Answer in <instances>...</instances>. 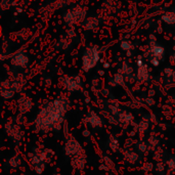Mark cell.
<instances>
[{
	"instance_id": "cell-1",
	"label": "cell",
	"mask_w": 175,
	"mask_h": 175,
	"mask_svg": "<svg viewBox=\"0 0 175 175\" xmlns=\"http://www.w3.org/2000/svg\"><path fill=\"white\" fill-rule=\"evenodd\" d=\"M66 112L64 109V101L60 99L55 101L50 106L44 108L39 113L37 118L36 124L40 130H48V129H55L58 130L60 128V123L62 122V117Z\"/></svg>"
},
{
	"instance_id": "cell-2",
	"label": "cell",
	"mask_w": 175,
	"mask_h": 175,
	"mask_svg": "<svg viewBox=\"0 0 175 175\" xmlns=\"http://www.w3.org/2000/svg\"><path fill=\"white\" fill-rule=\"evenodd\" d=\"M97 60H98V52H97L95 47H90L87 48L85 51L84 57H83V64H84L85 70L91 69L96 64Z\"/></svg>"
},
{
	"instance_id": "cell-3",
	"label": "cell",
	"mask_w": 175,
	"mask_h": 175,
	"mask_svg": "<svg viewBox=\"0 0 175 175\" xmlns=\"http://www.w3.org/2000/svg\"><path fill=\"white\" fill-rule=\"evenodd\" d=\"M66 152H67V155H74V156L81 152L80 145H79V143L77 142L73 137H71L68 140V143H67V147H66Z\"/></svg>"
},
{
	"instance_id": "cell-4",
	"label": "cell",
	"mask_w": 175,
	"mask_h": 175,
	"mask_svg": "<svg viewBox=\"0 0 175 175\" xmlns=\"http://www.w3.org/2000/svg\"><path fill=\"white\" fill-rule=\"evenodd\" d=\"M27 62H28V58L25 55H18L12 60V64L16 67H26Z\"/></svg>"
},
{
	"instance_id": "cell-5",
	"label": "cell",
	"mask_w": 175,
	"mask_h": 175,
	"mask_svg": "<svg viewBox=\"0 0 175 175\" xmlns=\"http://www.w3.org/2000/svg\"><path fill=\"white\" fill-rule=\"evenodd\" d=\"M88 122L90 123L91 126L93 127H97V126H101V120L99 119V117L94 113V112H91L89 113V117L87 118Z\"/></svg>"
},
{
	"instance_id": "cell-6",
	"label": "cell",
	"mask_w": 175,
	"mask_h": 175,
	"mask_svg": "<svg viewBox=\"0 0 175 175\" xmlns=\"http://www.w3.org/2000/svg\"><path fill=\"white\" fill-rule=\"evenodd\" d=\"M64 85L69 90H76V89L79 88V82H76L74 79H70V81L67 82Z\"/></svg>"
},
{
	"instance_id": "cell-7",
	"label": "cell",
	"mask_w": 175,
	"mask_h": 175,
	"mask_svg": "<svg viewBox=\"0 0 175 175\" xmlns=\"http://www.w3.org/2000/svg\"><path fill=\"white\" fill-rule=\"evenodd\" d=\"M163 21H165V22L168 23V24L175 23V13H173V12H168V13L164 14Z\"/></svg>"
},
{
	"instance_id": "cell-8",
	"label": "cell",
	"mask_w": 175,
	"mask_h": 175,
	"mask_svg": "<svg viewBox=\"0 0 175 175\" xmlns=\"http://www.w3.org/2000/svg\"><path fill=\"white\" fill-rule=\"evenodd\" d=\"M152 51H153L154 55H155V57H157V58H161L162 55L164 53V49L160 46H155L153 49H152Z\"/></svg>"
},
{
	"instance_id": "cell-9",
	"label": "cell",
	"mask_w": 175,
	"mask_h": 175,
	"mask_svg": "<svg viewBox=\"0 0 175 175\" xmlns=\"http://www.w3.org/2000/svg\"><path fill=\"white\" fill-rule=\"evenodd\" d=\"M21 163V160H20V157L18 156H14L13 158H11L9 161V164L12 166V167H16V166H18Z\"/></svg>"
},
{
	"instance_id": "cell-10",
	"label": "cell",
	"mask_w": 175,
	"mask_h": 175,
	"mask_svg": "<svg viewBox=\"0 0 175 175\" xmlns=\"http://www.w3.org/2000/svg\"><path fill=\"white\" fill-rule=\"evenodd\" d=\"M110 145H111L112 149H114V151H116V149H118V147H119L118 140H117L116 138H113V137H112V138H111V143H110Z\"/></svg>"
},
{
	"instance_id": "cell-11",
	"label": "cell",
	"mask_w": 175,
	"mask_h": 175,
	"mask_svg": "<svg viewBox=\"0 0 175 175\" xmlns=\"http://www.w3.org/2000/svg\"><path fill=\"white\" fill-rule=\"evenodd\" d=\"M121 47H122L124 50H129V49H130V47H131V45H130V43H129V42L124 41V42L121 44Z\"/></svg>"
},
{
	"instance_id": "cell-12",
	"label": "cell",
	"mask_w": 175,
	"mask_h": 175,
	"mask_svg": "<svg viewBox=\"0 0 175 175\" xmlns=\"http://www.w3.org/2000/svg\"><path fill=\"white\" fill-rule=\"evenodd\" d=\"M168 166H169L170 169H175V158H171V159L168 161Z\"/></svg>"
},
{
	"instance_id": "cell-13",
	"label": "cell",
	"mask_w": 175,
	"mask_h": 175,
	"mask_svg": "<svg viewBox=\"0 0 175 175\" xmlns=\"http://www.w3.org/2000/svg\"><path fill=\"white\" fill-rule=\"evenodd\" d=\"M138 149H140V151L143 153V152L147 151V145H145V143H142V142H141L140 145H138Z\"/></svg>"
},
{
	"instance_id": "cell-14",
	"label": "cell",
	"mask_w": 175,
	"mask_h": 175,
	"mask_svg": "<svg viewBox=\"0 0 175 175\" xmlns=\"http://www.w3.org/2000/svg\"><path fill=\"white\" fill-rule=\"evenodd\" d=\"M152 167H153V165H152L151 163L145 164V171H149V170L152 169Z\"/></svg>"
},
{
	"instance_id": "cell-15",
	"label": "cell",
	"mask_w": 175,
	"mask_h": 175,
	"mask_svg": "<svg viewBox=\"0 0 175 175\" xmlns=\"http://www.w3.org/2000/svg\"><path fill=\"white\" fill-rule=\"evenodd\" d=\"M157 170L158 171H164V165L163 164H158V166H157Z\"/></svg>"
},
{
	"instance_id": "cell-16",
	"label": "cell",
	"mask_w": 175,
	"mask_h": 175,
	"mask_svg": "<svg viewBox=\"0 0 175 175\" xmlns=\"http://www.w3.org/2000/svg\"><path fill=\"white\" fill-rule=\"evenodd\" d=\"M83 135H84L85 137H88L89 135H90V133H89L88 130H84V131H83Z\"/></svg>"
},
{
	"instance_id": "cell-17",
	"label": "cell",
	"mask_w": 175,
	"mask_h": 175,
	"mask_svg": "<svg viewBox=\"0 0 175 175\" xmlns=\"http://www.w3.org/2000/svg\"><path fill=\"white\" fill-rule=\"evenodd\" d=\"M53 175H60V174H58V173L57 174V173H55V174H53Z\"/></svg>"
}]
</instances>
